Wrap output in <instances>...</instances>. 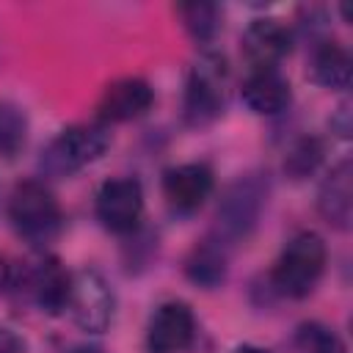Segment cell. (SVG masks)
I'll use <instances>...</instances> for the list:
<instances>
[{
  "label": "cell",
  "instance_id": "cell-1",
  "mask_svg": "<svg viewBox=\"0 0 353 353\" xmlns=\"http://www.w3.org/2000/svg\"><path fill=\"white\" fill-rule=\"evenodd\" d=\"M268 193H270V182H268V174H259V171H251V174H243L237 176L223 193H221V201L215 207V221H212V237L218 243H223L229 251L240 243H245L259 218H262V210L268 204Z\"/></svg>",
  "mask_w": 353,
  "mask_h": 353
},
{
  "label": "cell",
  "instance_id": "cell-2",
  "mask_svg": "<svg viewBox=\"0 0 353 353\" xmlns=\"http://www.w3.org/2000/svg\"><path fill=\"white\" fill-rule=\"evenodd\" d=\"M229 94H232L229 61L215 50L201 52L193 61L185 85V105H182L185 124L193 130L215 124L229 105Z\"/></svg>",
  "mask_w": 353,
  "mask_h": 353
},
{
  "label": "cell",
  "instance_id": "cell-3",
  "mask_svg": "<svg viewBox=\"0 0 353 353\" xmlns=\"http://www.w3.org/2000/svg\"><path fill=\"white\" fill-rule=\"evenodd\" d=\"M325 262H328V248L323 237L317 232H298L281 248L268 276V287L281 298H306L317 287Z\"/></svg>",
  "mask_w": 353,
  "mask_h": 353
},
{
  "label": "cell",
  "instance_id": "cell-4",
  "mask_svg": "<svg viewBox=\"0 0 353 353\" xmlns=\"http://www.w3.org/2000/svg\"><path fill=\"white\" fill-rule=\"evenodd\" d=\"M8 221L14 232L30 245H47L61 234L63 212L52 190L39 179H25L11 190Z\"/></svg>",
  "mask_w": 353,
  "mask_h": 353
},
{
  "label": "cell",
  "instance_id": "cell-5",
  "mask_svg": "<svg viewBox=\"0 0 353 353\" xmlns=\"http://www.w3.org/2000/svg\"><path fill=\"white\" fill-rule=\"evenodd\" d=\"M108 146H110V132L105 124L99 121L72 124L47 143V149L39 157V171L52 179L72 176L85 165L97 163L108 152Z\"/></svg>",
  "mask_w": 353,
  "mask_h": 353
},
{
  "label": "cell",
  "instance_id": "cell-6",
  "mask_svg": "<svg viewBox=\"0 0 353 353\" xmlns=\"http://www.w3.org/2000/svg\"><path fill=\"white\" fill-rule=\"evenodd\" d=\"M8 290L19 301L41 309L44 314H61L69 303L72 276L66 273V268L58 256L47 254L36 262H25L22 268H14Z\"/></svg>",
  "mask_w": 353,
  "mask_h": 353
},
{
  "label": "cell",
  "instance_id": "cell-7",
  "mask_svg": "<svg viewBox=\"0 0 353 353\" xmlns=\"http://www.w3.org/2000/svg\"><path fill=\"white\" fill-rule=\"evenodd\" d=\"M66 312L72 314L77 328L88 334H102L110 325L113 312H116V295L99 270L85 268L72 276Z\"/></svg>",
  "mask_w": 353,
  "mask_h": 353
},
{
  "label": "cell",
  "instance_id": "cell-8",
  "mask_svg": "<svg viewBox=\"0 0 353 353\" xmlns=\"http://www.w3.org/2000/svg\"><path fill=\"white\" fill-rule=\"evenodd\" d=\"M143 215V188L135 176L108 179L97 193V221L113 234H132Z\"/></svg>",
  "mask_w": 353,
  "mask_h": 353
},
{
  "label": "cell",
  "instance_id": "cell-9",
  "mask_svg": "<svg viewBox=\"0 0 353 353\" xmlns=\"http://www.w3.org/2000/svg\"><path fill=\"white\" fill-rule=\"evenodd\" d=\"M240 50H243V58L251 66V72L279 69L281 58H287L292 50V33L281 19L259 17L243 30Z\"/></svg>",
  "mask_w": 353,
  "mask_h": 353
},
{
  "label": "cell",
  "instance_id": "cell-10",
  "mask_svg": "<svg viewBox=\"0 0 353 353\" xmlns=\"http://www.w3.org/2000/svg\"><path fill=\"white\" fill-rule=\"evenodd\" d=\"M196 336V317L185 301H165L154 309L146 325L149 353H179Z\"/></svg>",
  "mask_w": 353,
  "mask_h": 353
},
{
  "label": "cell",
  "instance_id": "cell-11",
  "mask_svg": "<svg viewBox=\"0 0 353 353\" xmlns=\"http://www.w3.org/2000/svg\"><path fill=\"white\" fill-rule=\"evenodd\" d=\"M154 102V88L143 77H119L105 85L97 102L99 124H121L143 116Z\"/></svg>",
  "mask_w": 353,
  "mask_h": 353
},
{
  "label": "cell",
  "instance_id": "cell-12",
  "mask_svg": "<svg viewBox=\"0 0 353 353\" xmlns=\"http://www.w3.org/2000/svg\"><path fill=\"white\" fill-rule=\"evenodd\" d=\"M212 171L204 163H185L176 168H168L163 176V196L168 207L179 215L196 212L212 193Z\"/></svg>",
  "mask_w": 353,
  "mask_h": 353
},
{
  "label": "cell",
  "instance_id": "cell-13",
  "mask_svg": "<svg viewBox=\"0 0 353 353\" xmlns=\"http://www.w3.org/2000/svg\"><path fill=\"white\" fill-rule=\"evenodd\" d=\"M317 212L325 223L336 229H347L353 218V165L350 160H339L317 190Z\"/></svg>",
  "mask_w": 353,
  "mask_h": 353
},
{
  "label": "cell",
  "instance_id": "cell-14",
  "mask_svg": "<svg viewBox=\"0 0 353 353\" xmlns=\"http://www.w3.org/2000/svg\"><path fill=\"white\" fill-rule=\"evenodd\" d=\"M243 94V102L248 105L251 113H259V116H276V113H284L292 102V88H290V80L279 72V69H259V72H251L240 88Z\"/></svg>",
  "mask_w": 353,
  "mask_h": 353
},
{
  "label": "cell",
  "instance_id": "cell-15",
  "mask_svg": "<svg viewBox=\"0 0 353 353\" xmlns=\"http://www.w3.org/2000/svg\"><path fill=\"white\" fill-rule=\"evenodd\" d=\"M226 273H229V248L218 243L212 234L199 240L185 256V276L201 290L221 287L226 281Z\"/></svg>",
  "mask_w": 353,
  "mask_h": 353
},
{
  "label": "cell",
  "instance_id": "cell-16",
  "mask_svg": "<svg viewBox=\"0 0 353 353\" xmlns=\"http://www.w3.org/2000/svg\"><path fill=\"white\" fill-rule=\"evenodd\" d=\"M309 77L312 83L323 85V88H331V91H342L350 85V77H353V61H350V52L331 41V39H323L312 47V55H309Z\"/></svg>",
  "mask_w": 353,
  "mask_h": 353
},
{
  "label": "cell",
  "instance_id": "cell-17",
  "mask_svg": "<svg viewBox=\"0 0 353 353\" xmlns=\"http://www.w3.org/2000/svg\"><path fill=\"white\" fill-rule=\"evenodd\" d=\"M176 17L182 19V28L196 44H210L218 30H221V8L207 0H193V3H179Z\"/></svg>",
  "mask_w": 353,
  "mask_h": 353
},
{
  "label": "cell",
  "instance_id": "cell-18",
  "mask_svg": "<svg viewBox=\"0 0 353 353\" xmlns=\"http://www.w3.org/2000/svg\"><path fill=\"white\" fill-rule=\"evenodd\" d=\"M323 154H325L323 141L314 138V135H303V138H298V141L290 146V152H287V157H284V174H287L290 179L301 182V179L312 176V174L320 168Z\"/></svg>",
  "mask_w": 353,
  "mask_h": 353
},
{
  "label": "cell",
  "instance_id": "cell-19",
  "mask_svg": "<svg viewBox=\"0 0 353 353\" xmlns=\"http://www.w3.org/2000/svg\"><path fill=\"white\" fill-rule=\"evenodd\" d=\"M295 353H345V342L334 328L317 320H306L292 334Z\"/></svg>",
  "mask_w": 353,
  "mask_h": 353
},
{
  "label": "cell",
  "instance_id": "cell-20",
  "mask_svg": "<svg viewBox=\"0 0 353 353\" xmlns=\"http://www.w3.org/2000/svg\"><path fill=\"white\" fill-rule=\"evenodd\" d=\"M28 141V116L14 102H0V154L17 157Z\"/></svg>",
  "mask_w": 353,
  "mask_h": 353
},
{
  "label": "cell",
  "instance_id": "cell-21",
  "mask_svg": "<svg viewBox=\"0 0 353 353\" xmlns=\"http://www.w3.org/2000/svg\"><path fill=\"white\" fill-rule=\"evenodd\" d=\"M0 353H25V339L8 325H0Z\"/></svg>",
  "mask_w": 353,
  "mask_h": 353
},
{
  "label": "cell",
  "instance_id": "cell-22",
  "mask_svg": "<svg viewBox=\"0 0 353 353\" xmlns=\"http://www.w3.org/2000/svg\"><path fill=\"white\" fill-rule=\"evenodd\" d=\"M331 130H334L339 138H347V135H350V105H347V102H342V105L336 108V113L331 116Z\"/></svg>",
  "mask_w": 353,
  "mask_h": 353
},
{
  "label": "cell",
  "instance_id": "cell-23",
  "mask_svg": "<svg viewBox=\"0 0 353 353\" xmlns=\"http://www.w3.org/2000/svg\"><path fill=\"white\" fill-rule=\"evenodd\" d=\"M11 270H14V265H8V259L0 254V290H8V281H11Z\"/></svg>",
  "mask_w": 353,
  "mask_h": 353
},
{
  "label": "cell",
  "instance_id": "cell-24",
  "mask_svg": "<svg viewBox=\"0 0 353 353\" xmlns=\"http://www.w3.org/2000/svg\"><path fill=\"white\" fill-rule=\"evenodd\" d=\"M69 353H105V350L97 347V345H77V347H72Z\"/></svg>",
  "mask_w": 353,
  "mask_h": 353
},
{
  "label": "cell",
  "instance_id": "cell-25",
  "mask_svg": "<svg viewBox=\"0 0 353 353\" xmlns=\"http://www.w3.org/2000/svg\"><path fill=\"white\" fill-rule=\"evenodd\" d=\"M237 353H268V350H259V347H240Z\"/></svg>",
  "mask_w": 353,
  "mask_h": 353
}]
</instances>
